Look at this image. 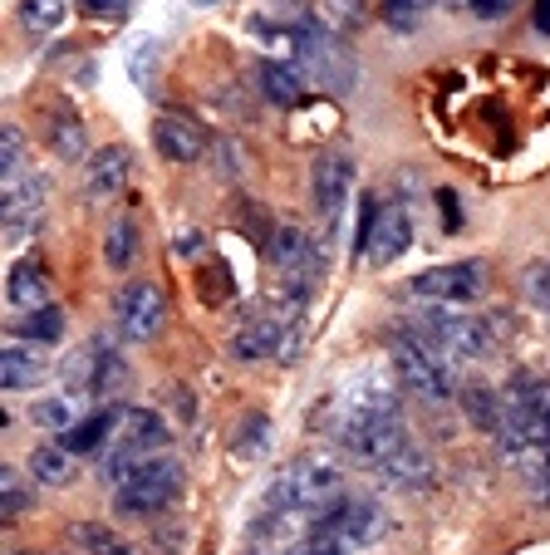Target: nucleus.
Segmentation results:
<instances>
[{"label":"nucleus","instance_id":"nucleus-1","mask_svg":"<svg viewBox=\"0 0 550 555\" xmlns=\"http://www.w3.org/2000/svg\"><path fill=\"white\" fill-rule=\"evenodd\" d=\"M344 496V467L324 452H300L291 457L276 482L266 487V512H281V516H310V512H324Z\"/></svg>","mask_w":550,"mask_h":555},{"label":"nucleus","instance_id":"nucleus-2","mask_svg":"<svg viewBox=\"0 0 550 555\" xmlns=\"http://www.w3.org/2000/svg\"><path fill=\"white\" fill-rule=\"evenodd\" d=\"M418 339L437 349L447 364H468V359H487L497 349V325L491 320H472V314H452L447 305H427L413 325Z\"/></svg>","mask_w":550,"mask_h":555},{"label":"nucleus","instance_id":"nucleus-3","mask_svg":"<svg viewBox=\"0 0 550 555\" xmlns=\"http://www.w3.org/2000/svg\"><path fill=\"white\" fill-rule=\"evenodd\" d=\"M177 492H182V462H172L163 452V457L138 462L124 482L114 487V512L118 516H143L148 521V516H163L167 506L177 502Z\"/></svg>","mask_w":550,"mask_h":555},{"label":"nucleus","instance_id":"nucleus-4","mask_svg":"<svg viewBox=\"0 0 550 555\" xmlns=\"http://www.w3.org/2000/svg\"><path fill=\"white\" fill-rule=\"evenodd\" d=\"M388 364H394L398 384H404L413 399H423V403H447L457 393L452 364H447V359L437 354L427 339H418L413 330H404V335L394 339V354H388Z\"/></svg>","mask_w":550,"mask_h":555},{"label":"nucleus","instance_id":"nucleus-5","mask_svg":"<svg viewBox=\"0 0 550 555\" xmlns=\"http://www.w3.org/2000/svg\"><path fill=\"white\" fill-rule=\"evenodd\" d=\"M167 452V418L153 409H124L118 418V433L108 442V457H104V482H124L128 472L148 457H163Z\"/></svg>","mask_w":550,"mask_h":555},{"label":"nucleus","instance_id":"nucleus-6","mask_svg":"<svg viewBox=\"0 0 550 555\" xmlns=\"http://www.w3.org/2000/svg\"><path fill=\"white\" fill-rule=\"evenodd\" d=\"M398 388H404V384H394V378H388L384 369H369V374L349 378V384L340 388L334 409H330V433L354 428V423L404 418V413H398Z\"/></svg>","mask_w":550,"mask_h":555},{"label":"nucleus","instance_id":"nucleus-7","mask_svg":"<svg viewBox=\"0 0 550 555\" xmlns=\"http://www.w3.org/2000/svg\"><path fill=\"white\" fill-rule=\"evenodd\" d=\"M295 40H300V60H295V69L305 74V79H320V85L330 89H354V60L344 54V44L334 40V30L320 21V15H305V21L291 25Z\"/></svg>","mask_w":550,"mask_h":555},{"label":"nucleus","instance_id":"nucleus-8","mask_svg":"<svg viewBox=\"0 0 550 555\" xmlns=\"http://www.w3.org/2000/svg\"><path fill=\"white\" fill-rule=\"evenodd\" d=\"M379 535H384V512L369 496H340L305 526V541H330V545H369Z\"/></svg>","mask_w":550,"mask_h":555},{"label":"nucleus","instance_id":"nucleus-9","mask_svg":"<svg viewBox=\"0 0 550 555\" xmlns=\"http://www.w3.org/2000/svg\"><path fill=\"white\" fill-rule=\"evenodd\" d=\"M408 291L427 305H468L487 291V261L468 256V261H447V266H433V271L413 275Z\"/></svg>","mask_w":550,"mask_h":555},{"label":"nucleus","instance_id":"nucleus-10","mask_svg":"<svg viewBox=\"0 0 550 555\" xmlns=\"http://www.w3.org/2000/svg\"><path fill=\"white\" fill-rule=\"evenodd\" d=\"M114 314H118V335L133 339V345H148L167 325V300L153 281H128L114 300Z\"/></svg>","mask_w":550,"mask_h":555},{"label":"nucleus","instance_id":"nucleus-11","mask_svg":"<svg viewBox=\"0 0 550 555\" xmlns=\"http://www.w3.org/2000/svg\"><path fill=\"white\" fill-rule=\"evenodd\" d=\"M310 197L315 211H320V227L334 231L344 217V202L354 197V163L349 153H320L310 168Z\"/></svg>","mask_w":550,"mask_h":555},{"label":"nucleus","instance_id":"nucleus-12","mask_svg":"<svg viewBox=\"0 0 550 555\" xmlns=\"http://www.w3.org/2000/svg\"><path fill=\"white\" fill-rule=\"evenodd\" d=\"M118 369H124V364H118L114 345H108V339H89V345H79L60 364V378H64V388H69V393H79V388H84V393H99V399H104V393H114Z\"/></svg>","mask_w":550,"mask_h":555},{"label":"nucleus","instance_id":"nucleus-13","mask_svg":"<svg viewBox=\"0 0 550 555\" xmlns=\"http://www.w3.org/2000/svg\"><path fill=\"white\" fill-rule=\"evenodd\" d=\"M330 438L340 442V452H349L354 462L379 467L388 452H398L408 442V428H404V418H384V423H354V428H340V433H330Z\"/></svg>","mask_w":550,"mask_h":555},{"label":"nucleus","instance_id":"nucleus-14","mask_svg":"<svg viewBox=\"0 0 550 555\" xmlns=\"http://www.w3.org/2000/svg\"><path fill=\"white\" fill-rule=\"evenodd\" d=\"M128 178H133V153L124 143H108L84 163V197L94 202V207H104V202L124 197Z\"/></svg>","mask_w":550,"mask_h":555},{"label":"nucleus","instance_id":"nucleus-15","mask_svg":"<svg viewBox=\"0 0 550 555\" xmlns=\"http://www.w3.org/2000/svg\"><path fill=\"white\" fill-rule=\"evenodd\" d=\"M153 147L167 163H177V168H192V163H202V153H207L212 143H207V133H202V124H192L188 114H157Z\"/></svg>","mask_w":550,"mask_h":555},{"label":"nucleus","instance_id":"nucleus-16","mask_svg":"<svg viewBox=\"0 0 550 555\" xmlns=\"http://www.w3.org/2000/svg\"><path fill=\"white\" fill-rule=\"evenodd\" d=\"M379 477H384L388 487H398V492H427V487L437 482V462L408 438L404 448L388 452V457L379 462Z\"/></svg>","mask_w":550,"mask_h":555},{"label":"nucleus","instance_id":"nucleus-17","mask_svg":"<svg viewBox=\"0 0 550 555\" xmlns=\"http://www.w3.org/2000/svg\"><path fill=\"white\" fill-rule=\"evenodd\" d=\"M44 143L60 163H84L89 157V128L69 104H50L44 108Z\"/></svg>","mask_w":550,"mask_h":555},{"label":"nucleus","instance_id":"nucleus-18","mask_svg":"<svg viewBox=\"0 0 550 555\" xmlns=\"http://www.w3.org/2000/svg\"><path fill=\"white\" fill-rule=\"evenodd\" d=\"M44 374H50L44 345H35V339H11V345L0 349V384L5 388H35Z\"/></svg>","mask_w":550,"mask_h":555},{"label":"nucleus","instance_id":"nucleus-19","mask_svg":"<svg viewBox=\"0 0 550 555\" xmlns=\"http://www.w3.org/2000/svg\"><path fill=\"white\" fill-rule=\"evenodd\" d=\"M118 418H124V409H99V413H89V418H79L74 428L60 433V448L74 452V457H99V452L114 442Z\"/></svg>","mask_w":550,"mask_h":555},{"label":"nucleus","instance_id":"nucleus-20","mask_svg":"<svg viewBox=\"0 0 550 555\" xmlns=\"http://www.w3.org/2000/svg\"><path fill=\"white\" fill-rule=\"evenodd\" d=\"M5 300H11V310H21V314L44 310V305H50V271H44V261H35V256L15 261L11 281H5Z\"/></svg>","mask_w":550,"mask_h":555},{"label":"nucleus","instance_id":"nucleus-21","mask_svg":"<svg viewBox=\"0 0 550 555\" xmlns=\"http://www.w3.org/2000/svg\"><path fill=\"white\" fill-rule=\"evenodd\" d=\"M44 202H50V178L44 172H21V178L5 182V192H0V211H5V221H21V217H44Z\"/></svg>","mask_w":550,"mask_h":555},{"label":"nucleus","instance_id":"nucleus-22","mask_svg":"<svg viewBox=\"0 0 550 555\" xmlns=\"http://www.w3.org/2000/svg\"><path fill=\"white\" fill-rule=\"evenodd\" d=\"M69 545L79 555H138V545L104 521H69Z\"/></svg>","mask_w":550,"mask_h":555},{"label":"nucleus","instance_id":"nucleus-23","mask_svg":"<svg viewBox=\"0 0 550 555\" xmlns=\"http://www.w3.org/2000/svg\"><path fill=\"white\" fill-rule=\"evenodd\" d=\"M256 79H260V94H266L270 104L295 108L305 99V74L295 69V64H285V60H266L256 69Z\"/></svg>","mask_w":550,"mask_h":555},{"label":"nucleus","instance_id":"nucleus-24","mask_svg":"<svg viewBox=\"0 0 550 555\" xmlns=\"http://www.w3.org/2000/svg\"><path fill=\"white\" fill-rule=\"evenodd\" d=\"M408 242H413V221H408V207H384V217H379V231H374V246H369V261L388 266Z\"/></svg>","mask_w":550,"mask_h":555},{"label":"nucleus","instance_id":"nucleus-25","mask_svg":"<svg viewBox=\"0 0 550 555\" xmlns=\"http://www.w3.org/2000/svg\"><path fill=\"white\" fill-rule=\"evenodd\" d=\"M35 487H69L74 482V452H64L60 442H40V448L25 457Z\"/></svg>","mask_w":550,"mask_h":555},{"label":"nucleus","instance_id":"nucleus-26","mask_svg":"<svg viewBox=\"0 0 550 555\" xmlns=\"http://www.w3.org/2000/svg\"><path fill=\"white\" fill-rule=\"evenodd\" d=\"M104 266L114 275H124V271H133V266H138V227L128 217L108 221V231H104Z\"/></svg>","mask_w":550,"mask_h":555},{"label":"nucleus","instance_id":"nucleus-27","mask_svg":"<svg viewBox=\"0 0 550 555\" xmlns=\"http://www.w3.org/2000/svg\"><path fill=\"white\" fill-rule=\"evenodd\" d=\"M64 330H69V320H64L60 305H44V310L15 320V339H35V345H54V339H64Z\"/></svg>","mask_w":550,"mask_h":555},{"label":"nucleus","instance_id":"nucleus-28","mask_svg":"<svg viewBox=\"0 0 550 555\" xmlns=\"http://www.w3.org/2000/svg\"><path fill=\"white\" fill-rule=\"evenodd\" d=\"M35 506V492H30V472H15V467H0V516L15 521Z\"/></svg>","mask_w":550,"mask_h":555},{"label":"nucleus","instance_id":"nucleus-29","mask_svg":"<svg viewBox=\"0 0 550 555\" xmlns=\"http://www.w3.org/2000/svg\"><path fill=\"white\" fill-rule=\"evenodd\" d=\"M462 409H468V418L477 423L482 433H491V438H497V428H501V409H507V403L497 399V393H491V388H468V393H462Z\"/></svg>","mask_w":550,"mask_h":555},{"label":"nucleus","instance_id":"nucleus-30","mask_svg":"<svg viewBox=\"0 0 550 555\" xmlns=\"http://www.w3.org/2000/svg\"><path fill=\"white\" fill-rule=\"evenodd\" d=\"M69 15V0H21V25L30 35L60 30V21Z\"/></svg>","mask_w":550,"mask_h":555},{"label":"nucleus","instance_id":"nucleus-31","mask_svg":"<svg viewBox=\"0 0 550 555\" xmlns=\"http://www.w3.org/2000/svg\"><path fill=\"white\" fill-rule=\"evenodd\" d=\"M270 442V418L266 413H246V418L236 423V433H231V452L236 457H260Z\"/></svg>","mask_w":550,"mask_h":555},{"label":"nucleus","instance_id":"nucleus-32","mask_svg":"<svg viewBox=\"0 0 550 555\" xmlns=\"http://www.w3.org/2000/svg\"><path fill=\"white\" fill-rule=\"evenodd\" d=\"M315 5H320V21L330 25L334 35H349L369 21V5H363V0H315Z\"/></svg>","mask_w":550,"mask_h":555},{"label":"nucleus","instance_id":"nucleus-33","mask_svg":"<svg viewBox=\"0 0 550 555\" xmlns=\"http://www.w3.org/2000/svg\"><path fill=\"white\" fill-rule=\"evenodd\" d=\"M128 74H133V85L143 89V94H153V79H157V40H153V35L133 40V54H128Z\"/></svg>","mask_w":550,"mask_h":555},{"label":"nucleus","instance_id":"nucleus-34","mask_svg":"<svg viewBox=\"0 0 550 555\" xmlns=\"http://www.w3.org/2000/svg\"><path fill=\"white\" fill-rule=\"evenodd\" d=\"M21 172H30L25 168V133L15 124H0V178L11 182Z\"/></svg>","mask_w":550,"mask_h":555},{"label":"nucleus","instance_id":"nucleus-35","mask_svg":"<svg viewBox=\"0 0 550 555\" xmlns=\"http://www.w3.org/2000/svg\"><path fill=\"white\" fill-rule=\"evenodd\" d=\"M379 217H384L379 197H374V192H363V197H359V221H354V256H369L374 231H379Z\"/></svg>","mask_w":550,"mask_h":555},{"label":"nucleus","instance_id":"nucleus-36","mask_svg":"<svg viewBox=\"0 0 550 555\" xmlns=\"http://www.w3.org/2000/svg\"><path fill=\"white\" fill-rule=\"evenodd\" d=\"M30 423L64 433V428H74L79 418H74V403H69V399H35V403H30Z\"/></svg>","mask_w":550,"mask_h":555},{"label":"nucleus","instance_id":"nucleus-37","mask_svg":"<svg viewBox=\"0 0 550 555\" xmlns=\"http://www.w3.org/2000/svg\"><path fill=\"white\" fill-rule=\"evenodd\" d=\"M526 295H530V305H536V310L550 314V261L526 266Z\"/></svg>","mask_w":550,"mask_h":555},{"label":"nucleus","instance_id":"nucleus-38","mask_svg":"<svg viewBox=\"0 0 550 555\" xmlns=\"http://www.w3.org/2000/svg\"><path fill=\"white\" fill-rule=\"evenodd\" d=\"M217 172L221 178H241L246 172V147H236V138H217Z\"/></svg>","mask_w":550,"mask_h":555},{"label":"nucleus","instance_id":"nucleus-39","mask_svg":"<svg viewBox=\"0 0 550 555\" xmlns=\"http://www.w3.org/2000/svg\"><path fill=\"white\" fill-rule=\"evenodd\" d=\"M384 5H388V21H394L398 30H413V25H418V11H423L427 0H384Z\"/></svg>","mask_w":550,"mask_h":555},{"label":"nucleus","instance_id":"nucleus-40","mask_svg":"<svg viewBox=\"0 0 550 555\" xmlns=\"http://www.w3.org/2000/svg\"><path fill=\"white\" fill-rule=\"evenodd\" d=\"M128 5H133V0H79V11L99 15V21H118V15H128Z\"/></svg>","mask_w":550,"mask_h":555},{"label":"nucleus","instance_id":"nucleus-41","mask_svg":"<svg viewBox=\"0 0 550 555\" xmlns=\"http://www.w3.org/2000/svg\"><path fill=\"white\" fill-rule=\"evenodd\" d=\"M511 5H516V0H468V11L477 15V21H507Z\"/></svg>","mask_w":550,"mask_h":555},{"label":"nucleus","instance_id":"nucleus-42","mask_svg":"<svg viewBox=\"0 0 550 555\" xmlns=\"http://www.w3.org/2000/svg\"><path fill=\"white\" fill-rule=\"evenodd\" d=\"M285 555H344V545H330V541H300V545H291Z\"/></svg>","mask_w":550,"mask_h":555},{"label":"nucleus","instance_id":"nucleus-43","mask_svg":"<svg viewBox=\"0 0 550 555\" xmlns=\"http://www.w3.org/2000/svg\"><path fill=\"white\" fill-rule=\"evenodd\" d=\"M437 197H443V211H447V231H457V227H462V211H457V192H437Z\"/></svg>","mask_w":550,"mask_h":555},{"label":"nucleus","instance_id":"nucleus-44","mask_svg":"<svg viewBox=\"0 0 550 555\" xmlns=\"http://www.w3.org/2000/svg\"><path fill=\"white\" fill-rule=\"evenodd\" d=\"M536 30L550 35V0H536Z\"/></svg>","mask_w":550,"mask_h":555},{"label":"nucleus","instance_id":"nucleus-45","mask_svg":"<svg viewBox=\"0 0 550 555\" xmlns=\"http://www.w3.org/2000/svg\"><path fill=\"white\" fill-rule=\"evenodd\" d=\"M536 502H540V506H550V467L536 477Z\"/></svg>","mask_w":550,"mask_h":555},{"label":"nucleus","instance_id":"nucleus-46","mask_svg":"<svg viewBox=\"0 0 550 555\" xmlns=\"http://www.w3.org/2000/svg\"><path fill=\"white\" fill-rule=\"evenodd\" d=\"M188 5H197V11H207V5H221V0H188Z\"/></svg>","mask_w":550,"mask_h":555},{"label":"nucleus","instance_id":"nucleus-47","mask_svg":"<svg viewBox=\"0 0 550 555\" xmlns=\"http://www.w3.org/2000/svg\"><path fill=\"white\" fill-rule=\"evenodd\" d=\"M433 5H443V11H457V5H462V0H433Z\"/></svg>","mask_w":550,"mask_h":555},{"label":"nucleus","instance_id":"nucleus-48","mask_svg":"<svg viewBox=\"0 0 550 555\" xmlns=\"http://www.w3.org/2000/svg\"><path fill=\"white\" fill-rule=\"evenodd\" d=\"M60 555H79V551H60Z\"/></svg>","mask_w":550,"mask_h":555}]
</instances>
